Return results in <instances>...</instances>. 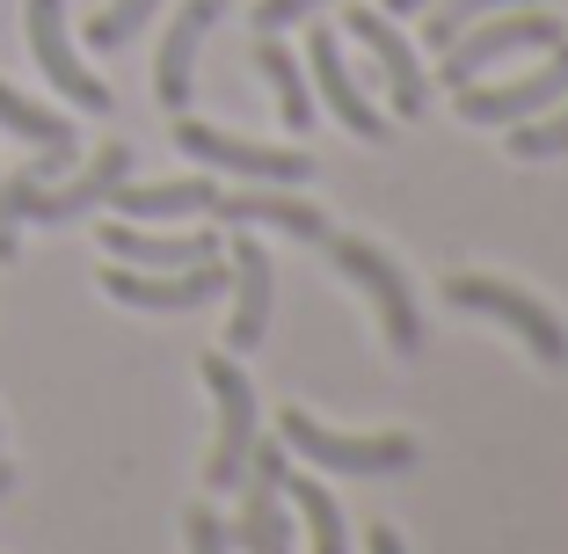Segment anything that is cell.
I'll use <instances>...</instances> for the list:
<instances>
[{"label": "cell", "instance_id": "1", "mask_svg": "<svg viewBox=\"0 0 568 554\" xmlns=\"http://www.w3.org/2000/svg\"><path fill=\"white\" fill-rule=\"evenodd\" d=\"M277 437L314 474H402L423 453L408 431H328L314 409H277Z\"/></svg>", "mask_w": 568, "mask_h": 554}, {"label": "cell", "instance_id": "2", "mask_svg": "<svg viewBox=\"0 0 568 554\" xmlns=\"http://www.w3.org/2000/svg\"><path fill=\"white\" fill-rule=\"evenodd\" d=\"M321 249H328V263H335V270H343V278H351V285L372 300L386 351H394V357H416V351H423V314H416V292H408L402 263H394L386 249H372L365 234H328Z\"/></svg>", "mask_w": 568, "mask_h": 554}, {"label": "cell", "instance_id": "3", "mask_svg": "<svg viewBox=\"0 0 568 554\" xmlns=\"http://www.w3.org/2000/svg\"><path fill=\"white\" fill-rule=\"evenodd\" d=\"M561 22L539 8V0H525V8H503L496 22H474V30H459L445 51H437V81L445 88H467L481 81V73H496L503 59H518V51H554L561 44Z\"/></svg>", "mask_w": 568, "mask_h": 554}, {"label": "cell", "instance_id": "4", "mask_svg": "<svg viewBox=\"0 0 568 554\" xmlns=\"http://www.w3.org/2000/svg\"><path fill=\"white\" fill-rule=\"evenodd\" d=\"M445 306L481 314V321H503V329H510V336H518L539 365H568V329H561V314H554L547 300H532L525 285H503V278H481V270H459V278L445 285Z\"/></svg>", "mask_w": 568, "mask_h": 554}, {"label": "cell", "instance_id": "5", "mask_svg": "<svg viewBox=\"0 0 568 554\" xmlns=\"http://www.w3.org/2000/svg\"><path fill=\"white\" fill-rule=\"evenodd\" d=\"M197 372H204V386H212V409H219V437H212V460H204V488H241L255 437H263L255 386H248V372H241L234 351H204Z\"/></svg>", "mask_w": 568, "mask_h": 554}, {"label": "cell", "instance_id": "6", "mask_svg": "<svg viewBox=\"0 0 568 554\" xmlns=\"http://www.w3.org/2000/svg\"><path fill=\"white\" fill-rule=\"evenodd\" d=\"M175 147L197 161V169H219V175H248V183H292L306 190L314 183V153L300 147H263V139H241V132H219L204 118H175Z\"/></svg>", "mask_w": 568, "mask_h": 554}, {"label": "cell", "instance_id": "7", "mask_svg": "<svg viewBox=\"0 0 568 554\" xmlns=\"http://www.w3.org/2000/svg\"><path fill=\"white\" fill-rule=\"evenodd\" d=\"M124 175H132V147H124V139H110V147H102L95 161L73 175V183H59V190L37 183V175L22 169L16 175V212H22V226H73V219L102 212V204H110V190H118Z\"/></svg>", "mask_w": 568, "mask_h": 554}, {"label": "cell", "instance_id": "8", "mask_svg": "<svg viewBox=\"0 0 568 554\" xmlns=\"http://www.w3.org/2000/svg\"><path fill=\"white\" fill-rule=\"evenodd\" d=\"M452 110H459V124H496V132H510V124L539 118V110H554V102L568 95V37L539 59L532 73H518V81H467V88H452Z\"/></svg>", "mask_w": 568, "mask_h": 554}, {"label": "cell", "instance_id": "9", "mask_svg": "<svg viewBox=\"0 0 568 554\" xmlns=\"http://www.w3.org/2000/svg\"><path fill=\"white\" fill-rule=\"evenodd\" d=\"M284 437H255L248 474H241V518L234 547L241 554H292V504H284Z\"/></svg>", "mask_w": 568, "mask_h": 554}, {"label": "cell", "instance_id": "10", "mask_svg": "<svg viewBox=\"0 0 568 554\" xmlns=\"http://www.w3.org/2000/svg\"><path fill=\"white\" fill-rule=\"evenodd\" d=\"M102 292L118 306H139V314H197L226 292V255L212 263H190V270H132V263H110L102 270Z\"/></svg>", "mask_w": 568, "mask_h": 554}, {"label": "cell", "instance_id": "11", "mask_svg": "<svg viewBox=\"0 0 568 554\" xmlns=\"http://www.w3.org/2000/svg\"><path fill=\"white\" fill-rule=\"evenodd\" d=\"M226 285H234V314H226V351L248 357L263 351L270 336V300H277V270H270V249L255 226H234L226 241Z\"/></svg>", "mask_w": 568, "mask_h": 554}, {"label": "cell", "instance_id": "12", "mask_svg": "<svg viewBox=\"0 0 568 554\" xmlns=\"http://www.w3.org/2000/svg\"><path fill=\"white\" fill-rule=\"evenodd\" d=\"M22 30H30V51L37 67H44V81L59 88L67 102H81V110H110V88L88 73V59L73 51V30H67V0H22Z\"/></svg>", "mask_w": 568, "mask_h": 554}, {"label": "cell", "instance_id": "13", "mask_svg": "<svg viewBox=\"0 0 568 554\" xmlns=\"http://www.w3.org/2000/svg\"><path fill=\"white\" fill-rule=\"evenodd\" d=\"M343 30L372 51V67H379V81H386V102H394V118H423V110H430V73H423L416 44L394 30V16H379V8H343Z\"/></svg>", "mask_w": 568, "mask_h": 554}, {"label": "cell", "instance_id": "14", "mask_svg": "<svg viewBox=\"0 0 568 554\" xmlns=\"http://www.w3.org/2000/svg\"><path fill=\"white\" fill-rule=\"evenodd\" d=\"M219 226H270V234H292V241H328V212L321 198H292V183H255V190H219L212 198Z\"/></svg>", "mask_w": 568, "mask_h": 554}, {"label": "cell", "instance_id": "15", "mask_svg": "<svg viewBox=\"0 0 568 554\" xmlns=\"http://www.w3.org/2000/svg\"><path fill=\"white\" fill-rule=\"evenodd\" d=\"M306 73H314L321 102H328V118L343 124V132L372 139V147H386V118H379V102H365V88H357V73L343 67V51H335V30L328 22H314V37H306Z\"/></svg>", "mask_w": 568, "mask_h": 554}, {"label": "cell", "instance_id": "16", "mask_svg": "<svg viewBox=\"0 0 568 554\" xmlns=\"http://www.w3.org/2000/svg\"><path fill=\"white\" fill-rule=\"evenodd\" d=\"M219 16H226V0H183L175 22H168V37H161L153 95H161V110H175V118H183L190 95H197V51H204V30H212Z\"/></svg>", "mask_w": 568, "mask_h": 554}, {"label": "cell", "instance_id": "17", "mask_svg": "<svg viewBox=\"0 0 568 554\" xmlns=\"http://www.w3.org/2000/svg\"><path fill=\"white\" fill-rule=\"evenodd\" d=\"M102 255H118V263L132 270H190V263H212V255H226V241L212 234V226H197V234H146L139 219H102Z\"/></svg>", "mask_w": 568, "mask_h": 554}, {"label": "cell", "instance_id": "18", "mask_svg": "<svg viewBox=\"0 0 568 554\" xmlns=\"http://www.w3.org/2000/svg\"><path fill=\"white\" fill-rule=\"evenodd\" d=\"M212 198H219L212 169L183 175V183H132V175H124V183L110 190V212L139 219V226H153V219H212Z\"/></svg>", "mask_w": 568, "mask_h": 554}, {"label": "cell", "instance_id": "19", "mask_svg": "<svg viewBox=\"0 0 568 554\" xmlns=\"http://www.w3.org/2000/svg\"><path fill=\"white\" fill-rule=\"evenodd\" d=\"M255 73H263L270 95H277L284 132H306V124H314V88H306V67H300V59H292L277 37H255Z\"/></svg>", "mask_w": 568, "mask_h": 554}, {"label": "cell", "instance_id": "20", "mask_svg": "<svg viewBox=\"0 0 568 554\" xmlns=\"http://www.w3.org/2000/svg\"><path fill=\"white\" fill-rule=\"evenodd\" d=\"M284 504L300 511V525H306V540H314V554H351L343 511H335V496L321 488V474H284Z\"/></svg>", "mask_w": 568, "mask_h": 554}, {"label": "cell", "instance_id": "21", "mask_svg": "<svg viewBox=\"0 0 568 554\" xmlns=\"http://www.w3.org/2000/svg\"><path fill=\"white\" fill-rule=\"evenodd\" d=\"M0 132L30 139V147H81V139H73V124L59 118V110H44V102H30L22 88H8V81H0Z\"/></svg>", "mask_w": 568, "mask_h": 554}, {"label": "cell", "instance_id": "22", "mask_svg": "<svg viewBox=\"0 0 568 554\" xmlns=\"http://www.w3.org/2000/svg\"><path fill=\"white\" fill-rule=\"evenodd\" d=\"M503 147H510V161H554V153H568V95L554 110H539V118L510 124Z\"/></svg>", "mask_w": 568, "mask_h": 554}, {"label": "cell", "instance_id": "23", "mask_svg": "<svg viewBox=\"0 0 568 554\" xmlns=\"http://www.w3.org/2000/svg\"><path fill=\"white\" fill-rule=\"evenodd\" d=\"M503 8H525V0H430V8H423V44L445 51L459 30H474V22L503 16Z\"/></svg>", "mask_w": 568, "mask_h": 554}, {"label": "cell", "instance_id": "24", "mask_svg": "<svg viewBox=\"0 0 568 554\" xmlns=\"http://www.w3.org/2000/svg\"><path fill=\"white\" fill-rule=\"evenodd\" d=\"M153 8H161V0H110V8L88 22V44H95V51H124L139 30H146Z\"/></svg>", "mask_w": 568, "mask_h": 554}, {"label": "cell", "instance_id": "25", "mask_svg": "<svg viewBox=\"0 0 568 554\" xmlns=\"http://www.w3.org/2000/svg\"><path fill=\"white\" fill-rule=\"evenodd\" d=\"M183 540H190V554H234V525L219 518L212 504H190L183 511Z\"/></svg>", "mask_w": 568, "mask_h": 554}, {"label": "cell", "instance_id": "26", "mask_svg": "<svg viewBox=\"0 0 568 554\" xmlns=\"http://www.w3.org/2000/svg\"><path fill=\"white\" fill-rule=\"evenodd\" d=\"M328 0H263L255 8V37H277V30H292V22H314Z\"/></svg>", "mask_w": 568, "mask_h": 554}, {"label": "cell", "instance_id": "27", "mask_svg": "<svg viewBox=\"0 0 568 554\" xmlns=\"http://www.w3.org/2000/svg\"><path fill=\"white\" fill-rule=\"evenodd\" d=\"M365 547H372V554H408V540L394 533V525H372V533H365Z\"/></svg>", "mask_w": 568, "mask_h": 554}, {"label": "cell", "instance_id": "28", "mask_svg": "<svg viewBox=\"0 0 568 554\" xmlns=\"http://www.w3.org/2000/svg\"><path fill=\"white\" fill-rule=\"evenodd\" d=\"M430 0H386V16H423Z\"/></svg>", "mask_w": 568, "mask_h": 554}, {"label": "cell", "instance_id": "29", "mask_svg": "<svg viewBox=\"0 0 568 554\" xmlns=\"http://www.w3.org/2000/svg\"><path fill=\"white\" fill-rule=\"evenodd\" d=\"M8 488H16V467H8V460H0V496H8Z\"/></svg>", "mask_w": 568, "mask_h": 554}]
</instances>
